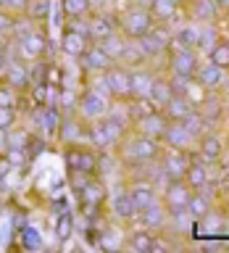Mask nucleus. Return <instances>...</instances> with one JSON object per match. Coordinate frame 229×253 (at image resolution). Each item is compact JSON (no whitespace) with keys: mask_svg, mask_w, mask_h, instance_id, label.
<instances>
[{"mask_svg":"<svg viewBox=\"0 0 229 253\" xmlns=\"http://www.w3.org/2000/svg\"><path fill=\"white\" fill-rule=\"evenodd\" d=\"M63 161H66L69 171H84L90 177L98 169V156L87 148H79V145H69V150L63 153Z\"/></svg>","mask_w":229,"mask_h":253,"instance_id":"obj_6","label":"nucleus"},{"mask_svg":"<svg viewBox=\"0 0 229 253\" xmlns=\"http://www.w3.org/2000/svg\"><path fill=\"white\" fill-rule=\"evenodd\" d=\"M171 245H169V240L166 237H161V235H155L153 237V245H150V253H158V251H169Z\"/></svg>","mask_w":229,"mask_h":253,"instance_id":"obj_51","label":"nucleus"},{"mask_svg":"<svg viewBox=\"0 0 229 253\" xmlns=\"http://www.w3.org/2000/svg\"><path fill=\"white\" fill-rule=\"evenodd\" d=\"M197 37H200V24H185V27H179L171 42H177V47H195Z\"/></svg>","mask_w":229,"mask_h":253,"instance_id":"obj_30","label":"nucleus"},{"mask_svg":"<svg viewBox=\"0 0 229 253\" xmlns=\"http://www.w3.org/2000/svg\"><path fill=\"white\" fill-rule=\"evenodd\" d=\"M29 0H3L5 8H11V11H21V8H27Z\"/></svg>","mask_w":229,"mask_h":253,"instance_id":"obj_52","label":"nucleus"},{"mask_svg":"<svg viewBox=\"0 0 229 253\" xmlns=\"http://www.w3.org/2000/svg\"><path fill=\"white\" fill-rule=\"evenodd\" d=\"M8 61H11V58H8V50L3 47V50H0V74H5V69H8Z\"/></svg>","mask_w":229,"mask_h":253,"instance_id":"obj_54","label":"nucleus"},{"mask_svg":"<svg viewBox=\"0 0 229 253\" xmlns=\"http://www.w3.org/2000/svg\"><path fill=\"white\" fill-rule=\"evenodd\" d=\"M216 3H219L221 8H229V0H216Z\"/></svg>","mask_w":229,"mask_h":253,"instance_id":"obj_56","label":"nucleus"},{"mask_svg":"<svg viewBox=\"0 0 229 253\" xmlns=\"http://www.w3.org/2000/svg\"><path fill=\"white\" fill-rule=\"evenodd\" d=\"M158 161H161L158 166L163 169V174L169 179H185V171H187V166L192 158L187 156V150H169V153L161 156Z\"/></svg>","mask_w":229,"mask_h":253,"instance_id":"obj_12","label":"nucleus"},{"mask_svg":"<svg viewBox=\"0 0 229 253\" xmlns=\"http://www.w3.org/2000/svg\"><path fill=\"white\" fill-rule=\"evenodd\" d=\"M129 195H132V201L137 209H145V206H150L153 201H158V187L153 185L150 179H134L132 185H129Z\"/></svg>","mask_w":229,"mask_h":253,"instance_id":"obj_16","label":"nucleus"},{"mask_svg":"<svg viewBox=\"0 0 229 253\" xmlns=\"http://www.w3.org/2000/svg\"><path fill=\"white\" fill-rule=\"evenodd\" d=\"M166 219H169V211H166L163 201L158 198V201H153L150 206H145V209H140L137 213V221L142 227L153 229V232H158V229H166Z\"/></svg>","mask_w":229,"mask_h":253,"instance_id":"obj_13","label":"nucleus"},{"mask_svg":"<svg viewBox=\"0 0 229 253\" xmlns=\"http://www.w3.org/2000/svg\"><path fill=\"white\" fill-rule=\"evenodd\" d=\"M90 0H63V13L69 16V19H76V16H84L90 13Z\"/></svg>","mask_w":229,"mask_h":253,"instance_id":"obj_40","label":"nucleus"},{"mask_svg":"<svg viewBox=\"0 0 229 253\" xmlns=\"http://www.w3.org/2000/svg\"><path fill=\"white\" fill-rule=\"evenodd\" d=\"M111 211L118 221H134L137 219L140 209L134 206L132 195H129V187H118L114 195H111Z\"/></svg>","mask_w":229,"mask_h":253,"instance_id":"obj_10","label":"nucleus"},{"mask_svg":"<svg viewBox=\"0 0 229 253\" xmlns=\"http://www.w3.org/2000/svg\"><path fill=\"white\" fill-rule=\"evenodd\" d=\"M16 92H19V90H13L11 84H3V87H0V106L16 108Z\"/></svg>","mask_w":229,"mask_h":253,"instance_id":"obj_48","label":"nucleus"},{"mask_svg":"<svg viewBox=\"0 0 229 253\" xmlns=\"http://www.w3.org/2000/svg\"><path fill=\"white\" fill-rule=\"evenodd\" d=\"M82 137H84V132H82V126H79L76 119H63L61 122V140L69 142V145H76Z\"/></svg>","mask_w":229,"mask_h":253,"instance_id":"obj_36","label":"nucleus"},{"mask_svg":"<svg viewBox=\"0 0 229 253\" xmlns=\"http://www.w3.org/2000/svg\"><path fill=\"white\" fill-rule=\"evenodd\" d=\"M69 29L76 32V35H84L87 40H90V21H82V16L71 19V21H69Z\"/></svg>","mask_w":229,"mask_h":253,"instance_id":"obj_49","label":"nucleus"},{"mask_svg":"<svg viewBox=\"0 0 229 253\" xmlns=\"http://www.w3.org/2000/svg\"><path fill=\"white\" fill-rule=\"evenodd\" d=\"M208 179H211V174H208V164L203 161V158H197V161H190L187 166V171H185V182L192 190H205L208 187Z\"/></svg>","mask_w":229,"mask_h":253,"instance_id":"obj_22","label":"nucleus"},{"mask_svg":"<svg viewBox=\"0 0 229 253\" xmlns=\"http://www.w3.org/2000/svg\"><path fill=\"white\" fill-rule=\"evenodd\" d=\"M221 156H224V145H221V140L216 137V134L203 132L200 137H197V158H203L205 164H216Z\"/></svg>","mask_w":229,"mask_h":253,"instance_id":"obj_17","label":"nucleus"},{"mask_svg":"<svg viewBox=\"0 0 229 253\" xmlns=\"http://www.w3.org/2000/svg\"><path fill=\"white\" fill-rule=\"evenodd\" d=\"M161 193H163L161 201L166 206V211H182V209H187L192 187H190L185 179H169V185H166Z\"/></svg>","mask_w":229,"mask_h":253,"instance_id":"obj_5","label":"nucleus"},{"mask_svg":"<svg viewBox=\"0 0 229 253\" xmlns=\"http://www.w3.org/2000/svg\"><path fill=\"white\" fill-rule=\"evenodd\" d=\"M0 3H3V0H0Z\"/></svg>","mask_w":229,"mask_h":253,"instance_id":"obj_59","label":"nucleus"},{"mask_svg":"<svg viewBox=\"0 0 229 253\" xmlns=\"http://www.w3.org/2000/svg\"><path fill=\"white\" fill-rule=\"evenodd\" d=\"M79 198H82V203L87 209H95V206L103 203V198H106V190L98 179H87V185L79 190Z\"/></svg>","mask_w":229,"mask_h":253,"instance_id":"obj_26","label":"nucleus"},{"mask_svg":"<svg viewBox=\"0 0 229 253\" xmlns=\"http://www.w3.org/2000/svg\"><path fill=\"white\" fill-rule=\"evenodd\" d=\"M13 166L8 164V158H0V179H5L8 177V171H11Z\"/></svg>","mask_w":229,"mask_h":253,"instance_id":"obj_53","label":"nucleus"},{"mask_svg":"<svg viewBox=\"0 0 229 253\" xmlns=\"http://www.w3.org/2000/svg\"><path fill=\"white\" fill-rule=\"evenodd\" d=\"M182 126H185V129H187V132H190V134H192V137L197 140V137H200V134L205 132V126H208V122L203 119L200 111L192 108V111H190V114H187L185 119H182Z\"/></svg>","mask_w":229,"mask_h":253,"instance_id":"obj_34","label":"nucleus"},{"mask_svg":"<svg viewBox=\"0 0 229 253\" xmlns=\"http://www.w3.org/2000/svg\"><path fill=\"white\" fill-rule=\"evenodd\" d=\"M98 45L103 47V50H106V55H108L111 61H121L124 47H126V40H124V37H118L116 32H114V35H108L106 40H100Z\"/></svg>","mask_w":229,"mask_h":253,"instance_id":"obj_32","label":"nucleus"},{"mask_svg":"<svg viewBox=\"0 0 229 253\" xmlns=\"http://www.w3.org/2000/svg\"><path fill=\"white\" fill-rule=\"evenodd\" d=\"M192 108H195V103H192L190 95H171V100L166 103L161 111H163V116L169 119V122H182Z\"/></svg>","mask_w":229,"mask_h":253,"instance_id":"obj_19","label":"nucleus"},{"mask_svg":"<svg viewBox=\"0 0 229 253\" xmlns=\"http://www.w3.org/2000/svg\"><path fill=\"white\" fill-rule=\"evenodd\" d=\"M166 126H169V119H166L163 111H158V108L137 119V134H145V137H153V140L163 137Z\"/></svg>","mask_w":229,"mask_h":253,"instance_id":"obj_14","label":"nucleus"},{"mask_svg":"<svg viewBox=\"0 0 229 253\" xmlns=\"http://www.w3.org/2000/svg\"><path fill=\"white\" fill-rule=\"evenodd\" d=\"M187 211L192 213L195 219H203L205 213L211 211V201H208V195H205L203 190H192V195H190V203H187Z\"/></svg>","mask_w":229,"mask_h":253,"instance_id":"obj_33","label":"nucleus"},{"mask_svg":"<svg viewBox=\"0 0 229 253\" xmlns=\"http://www.w3.org/2000/svg\"><path fill=\"white\" fill-rule=\"evenodd\" d=\"M219 3L216 0H192L190 3V16L200 24H211V19H216Z\"/></svg>","mask_w":229,"mask_h":253,"instance_id":"obj_24","label":"nucleus"},{"mask_svg":"<svg viewBox=\"0 0 229 253\" xmlns=\"http://www.w3.org/2000/svg\"><path fill=\"white\" fill-rule=\"evenodd\" d=\"M124 132H126L124 126H118L116 122H111L108 116H103V119H98V122H92V126L87 129V137H90V142L95 148L108 150V148L121 145Z\"/></svg>","mask_w":229,"mask_h":253,"instance_id":"obj_2","label":"nucleus"},{"mask_svg":"<svg viewBox=\"0 0 229 253\" xmlns=\"http://www.w3.org/2000/svg\"><path fill=\"white\" fill-rule=\"evenodd\" d=\"M5 82L13 87V90H27V87H32V74L27 69V63H21L19 58L8 61V69H5Z\"/></svg>","mask_w":229,"mask_h":253,"instance_id":"obj_18","label":"nucleus"},{"mask_svg":"<svg viewBox=\"0 0 229 253\" xmlns=\"http://www.w3.org/2000/svg\"><path fill=\"white\" fill-rule=\"evenodd\" d=\"M103 77H106L108 90L114 98L118 100L132 98V71H126V66H108Z\"/></svg>","mask_w":229,"mask_h":253,"instance_id":"obj_7","label":"nucleus"},{"mask_svg":"<svg viewBox=\"0 0 229 253\" xmlns=\"http://www.w3.org/2000/svg\"><path fill=\"white\" fill-rule=\"evenodd\" d=\"M161 142H163L169 150H187V153H190V148H192L197 140L185 129V126H182V122H169V126H166Z\"/></svg>","mask_w":229,"mask_h":253,"instance_id":"obj_11","label":"nucleus"},{"mask_svg":"<svg viewBox=\"0 0 229 253\" xmlns=\"http://www.w3.org/2000/svg\"><path fill=\"white\" fill-rule=\"evenodd\" d=\"M224 84H227V82H224ZM227 92H229V84H227Z\"/></svg>","mask_w":229,"mask_h":253,"instance_id":"obj_58","label":"nucleus"},{"mask_svg":"<svg viewBox=\"0 0 229 253\" xmlns=\"http://www.w3.org/2000/svg\"><path fill=\"white\" fill-rule=\"evenodd\" d=\"M155 77L148 71H132V98H148L150 100V87H153Z\"/></svg>","mask_w":229,"mask_h":253,"instance_id":"obj_28","label":"nucleus"},{"mask_svg":"<svg viewBox=\"0 0 229 253\" xmlns=\"http://www.w3.org/2000/svg\"><path fill=\"white\" fill-rule=\"evenodd\" d=\"M216 42H219V37H216V32L211 29V24H200V37H197V45H195V47H200V50L211 53Z\"/></svg>","mask_w":229,"mask_h":253,"instance_id":"obj_39","label":"nucleus"},{"mask_svg":"<svg viewBox=\"0 0 229 253\" xmlns=\"http://www.w3.org/2000/svg\"><path fill=\"white\" fill-rule=\"evenodd\" d=\"M137 45H140V50L145 53V58H153V55H161L166 47L171 45V35L163 27H153L148 35H142L137 40Z\"/></svg>","mask_w":229,"mask_h":253,"instance_id":"obj_9","label":"nucleus"},{"mask_svg":"<svg viewBox=\"0 0 229 253\" xmlns=\"http://www.w3.org/2000/svg\"><path fill=\"white\" fill-rule=\"evenodd\" d=\"M106 116L126 129V126H129V119H132V111H129V106H124V103H114V106H108Z\"/></svg>","mask_w":229,"mask_h":253,"instance_id":"obj_37","label":"nucleus"},{"mask_svg":"<svg viewBox=\"0 0 229 253\" xmlns=\"http://www.w3.org/2000/svg\"><path fill=\"white\" fill-rule=\"evenodd\" d=\"M195 216L190 213L187 209H182V211H169V219H166V227L171 229V232H177V235H190L195 229Z\"/></svg>","mask_w":229,"mask_h":253,"instance_id":"obj_23","label":"nucleus"},{"mask_svg":"<svg viewBox=\"0 0 229 253\" xmlns=\"http://www.w3.org/2000/svg\"><path fill=\"white\" fill-rule=\"evenodd\" d=\"M195 82H197V87H203V90H219V87L227 82V69H221L211 61L200 63L195 71Z\"/></svg>","mask_w":229,"mask_h":253,"instance_id":"obj_15","label":"nucleus"},{"mask_svg":"<svg viewBox=\"0 0 229 253\" xmlns=\"http://www.w3.org/2000/svg\"><path fill=\"white\" fill-rule=\"evenodd\" d=\"M108 106H111V98H106L103 92H98L95 87H90V90L79 98V116L87 119V122H98V119L106 116Z\"/></svg>","mask_w":229,"mask_h":253,"instance_id":"obj_4","label":"nucleus"},{"mask_svg":"<svg viewBox=\"0 0 229 253\" xmlns=\"http://www.w3.org/2000/svg\"><path fill=\"white\" fill-rule=\"evenodd\" d=\"M177 8H179L177 0H153V3H150V13L161 21H169L177 16Z\"/></svg>","mask_w":229,"mask_h":253,"instance_id":"obj_35","label":"nucleus"},{"mask_svg":"<svg viewBox=\"0 0 229 253\" xmlns=\"http://www.w3.org/2000/svg\"><path fill=\"white\" fill-rule=\"evenodd\" d=\"M153 27H155V21H153V13H150L148 8L134 5L126 13H121V29H124V35H129L134 40H140L142 35H148Z\"/></svg>","mask_w":229,"mask_h":253,"instance_id":"obj_3","label":"nucleus"},{"mask_svg":"<svg viewBox=\"0 0 229 253\" xmlns=\"http://www.w3.org/2000/svg\"><path fill=\"white\" fill-rule=\"evenodd\" d=\"M16 124V108L0 106V129H13Z\"/></svg>","mask_w":229,"mask_h":253,"instance_id":"obj_47","label":"nucleus"},{"mask_svg":"<svg viewBox=\"0 0 229 253\" xmlns=\"http://www.w3.org/2000/svg\"><path fill=\"white\" fill-rule=\"evenodd\" d=\"M114 32H116V24L111 16H98V19L90 21V40H95V42L106 40L108 35H114Z\"/></svg>","mask_w":229,"mask_h":253,"instance_id":"obj_29","label":"nucleus"},{"mask_svg":"<svg viewBox=\"0 0 229 253\" xmlns=\"http://www.w3.org/2000/svg\"><path fill=\"white\" fill-rule=\"evenodd\" d=\"M11 29H13V19H11V16H8L5 11H0V37L8 35Z\"/></svg>","mask_w":229,"mask_h":253,"instance_id":"obj_50","label":"nucleus"},{"mask_svg":"<svg viewBox=\"0 0 229 253\" xmlns=\"http://www.w3.org/2000/svg\"><path fill=\"white\" fill-rule=\"evenodd\" d=\"M200 114H203V119L205 122H211V116H213V122H216V119L221 116V103L216 100V98H205L203 100V108H200Z\"/></svg>","mask_w":229,"mask_h":253,"instance_id":"obj_43","label":"nucleus"},{"mask_svg":"<svg viewBox=\"0 0 229 253\" xmlns=\"http://www.w3.org/2000/svg\"><path fill=\"white\" fill-rule=\"evenodd\" d=\"M161 148H163L161 140L137 134V137H132L129 142H124L121 156H124V161H129V164H150V161H158V158H161Z\"/></svg>","mask_w":229,"mask_h":253,"instance_id":"obj_1","label":"nucleus"},{"mask_svg":"<svg viewBox=\"0 0 229 253\" xmlns=\"http://www.w3.org/2000/svg\"><path fill=\"white\" fill-rule=\"evenodd\" d=\"M153 237L155 232L153 229H148V227H142V229H134V232L129 235V240H126V245L134 251V253H150V245H153Z\"/></svg>","mask_w":229,"mask_h":253,"instance_id":"obj_27","label":"nucleus"},{"mask_svg":"<svg viewBox=\"0 0 229 253\" xmlns=\"http://www.w3.org/2000/svg\"><path fill=\"white\" fill-rule=\"evenodd\" d=\"M29 145V134L21 129H8V148H27ZM5 148V150H8Z\"/></svg>","mask_w":229,"mask_h":253,"instance_id":"obj_45","label":"nucleus"},{"mask_svg":"<svg viewBox=\"0 0 229 253\" xmlns=\"http://www.w3.org/2000/svg\"><path fill=\"white\" fill-rule=\"evenodd\" d=\"M27 13L32 21H42L50 13V0H29L27 3Z\"/></svg>","mask_w":229,"mask_h":253,"instance_id":"obj_41","label":"nucleus"},{"mask_svg":"<svg viewBox=\"0 0 229 253\" xmlns=\"http://www.w3.org/2000/svg\"><path fill=\"white\" fill-rule=\"evenodd\" d=\"M5 158H8V164H11V166H24V164H27V158H29V153H27V148H8Z\"/></svg>","mask_w":229,"mask_h":253,"instance_id":"obj_46","label":"nucleus"},{"mask_svg":"<svg viewBox=\"0 0 229 253\" xmlns=\"http://www.w3.org/2000/svg\"><path fill=\"white\" fill-rule=\"evenodd\" d=\"M177 3H187V0H177Z\"/></svg>","mask_w":229,"mask_h":253,"instance_id":"obj_57","label":"nucleus"},{"mask_svg":"<svg viewBox=\"0 0 229 253\" xmlns=\"http://www.w3.org/2000/svg\"><path fill=\"white\" fill-rule=\"evenodd\" d=\"M79 58H82V69H87V71H106L114 63L100 45H87V50Z\"/></svg>","mask_w":229,"mask_h":253,"instance_id":"obj_20","label":"nucleus"},{"mask_svg":"<svg viewBox=\"0 0 229 253\" xmlns=\"http://www.w3.org/2000/svg\"><path fill=\"white\" fill-rule=\"evenodd\" d=\"M197 66H200V55L192 47H174V53H171V71L174 74L195 79Z\"/></svg>","mask_w":229,"mask_h":253,"instance_id":"obj_8","label":"nucleus"},{"mask_svg":"<svg viewBox=\"0 0 229 253\" xmlns=\"http://www.w3.org/2000/svg\"><path fill=\"white\" fill-rule=\"evenodd\" d=\"M0 148H8V129H0Z\"/></svg>","mask_w":229,"mask_h":253,"instance_id":"obj_55","label":"nucleus"},{"mask_svg":"<svg viewBox=\"0 0 229 253\" xmlns=\"http://www.w3.org/2000/svg\"><path fill=\"white\" fill-rule=\"evenodd\" d=\"M208 61L221 66V69H229V42H221L219 40V42L213 45V50L208 53Z\"/></svg>","mask_w":229,"mask_h":253,"instance_id":"obj_38","label":"nucleus"},{"mask_svg":"<svg viewBox=\"0 0 229 253\" xmlns=\"http://www.w3.org/2000/svg\"><path fill=\"white\" fill-rule=\"evenodd\" d=\"M171 87H169V79H155L153 82V87H150V103H153V106L161 111L166 103L171 100Z\"/></svg>","mask_w":229,"mask_h":253,"instance_id":"obj_31","label":"nucleus"},{"mask_svg":"<svg viewBox=\"0 0 229 253\" xmlns=\"http://www.w3.org/2000/svg\"><path fill=\"white\" fill-rule=\"evenodd\" d=\"M19 50H21L24 58H29V61L39 58L42 50H45V35H42V32H37V29L27 32V35L19 40Z\"/></svg>","mask_w":229,"mask_h":253,"instance_id":"obj_21","label":"nucleus"},{"mask_svg":"<svg viewBox=\"0 0 229 253\" xmlns=\"http://www.w3.org/2000/svg\"><path fill=\"white\" fill-rule=\"evenodd\" d=\"M87 37L84 35H76V32H71V29H66L63 32V37H61V47H63V53L66 55H71V58H79L84 50H87Z\"/></svg>","mask_w":229,"mask_h":253,"instance_id":"obj_25","label":"nucleus"},{"mask_svg":"<svg viewBox=\"0 0 229 253\" xmlns=\"http://www.w3.org/2000/svg\"><path fill=\"white\" fill-rule=\"evenodd\" d=\"M121 61L126 63V66H137V63H142V61H145V53L140 50V45H137V42H126Z\"/></svg>","mask_w":229,"mask_h":253,"instance_id":"obj_42","label":"nucleus"},{"mask_svg":"<svg viewBox=\"0 0 229 253\" xmlns=\"http://www.w3.org/2000/svg\"><path fill=\"white\" fill-rule=\"evenodd\" d=\"M71 216L66 211H63V216H58V224H55V237H58V240H69L71 237Z\"/></svg>","mask_w":229,"mask_h":253,"instance_id":"obj_44","label":"nucleus"}]
</instances>
